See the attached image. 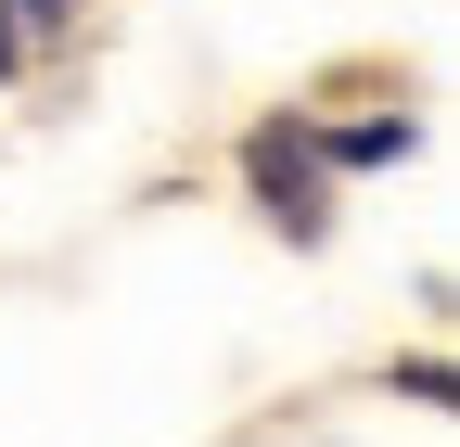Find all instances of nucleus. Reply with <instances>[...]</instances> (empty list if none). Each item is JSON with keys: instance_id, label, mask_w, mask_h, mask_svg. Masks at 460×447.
<instances>
[{"instance_id": "f257e3e1", "label": "nucleus", "mask_w": 460, "mask_h": 447, "mask_svg": "<svg viewBox=\"0 0 460 447\" xmlns=\"http://www.w3.org/2000/svg\"><path fill=\"white\" fill-rule=\"evenodd\" d=\"M243 166H256V192H269L281 231L320 243V166H307V141H295V128H256V141H243Z\"/></svg>"}, {"instance_id": "f03ea898", "label": "nucleus", "mask_w": 460, "mask_h": 447, "mask_svg": "<svg viewBox=\"0 0 460 447\" xmlns=\"http://www.w3.org/2000/svg\"><path fill=\"white\" fill-rule=\"evenodd\" d=\"M332 153H345V166H384V153H410V116H371V128H345Z\"/></svg>"}, {"instance_id": "7ed1b4c3", "label": "nucleus", "mask_w": 460, "mask_h": 447, "mask_svg": "<svg viewBox=\"0 0 460 447\" xmlns=\"http://www.w3.org/2000/svg\"><path fill=\"white\" fill-rule=\"evenodd\" d=\"M0 65H13V26H0Z\"/></svg>"}]
</instances>
